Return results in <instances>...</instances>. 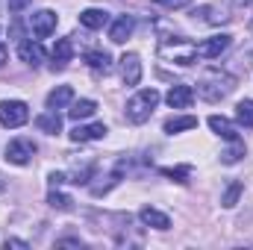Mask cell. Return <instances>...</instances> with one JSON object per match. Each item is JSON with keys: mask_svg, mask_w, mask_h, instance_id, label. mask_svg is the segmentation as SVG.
Listing matches in <instances>:
<instances>
[{"mask_svg": "<svg viewBox=\"0 0 253 250\" xmlns=\"http://www.w3.org/2000/svg\"><path fill=\"white\" fill-rule=\"evenodd\" d=\"M156 103H159V91H156V88H141V91H135V94L126 100V106H124L126 121H132V124H144V121L153 115Z\"/></svg>", "mask_w": 253, "mask_h": 250, "instance_id": "obj_1", "label": "cell"}, {"mask_svg": "<svg viewBox=\"0 0 253 250\" xmlns=\"http://www.w3.org/2000/svg\"><path fill=\"white\" fill-rule=\"evenodd\" d=\"M233 88H236V80H233L230 74H221V71H212V74H206V77L197 83V94H200L203 100H209V103L224 100Z\"/></svg>", "mask_w": 253, "mask_h": 250, "instance_id": "obj_2", "label": "cell"}, {"mask_svg": "<svg viewBox=\"0 0 253 250\" xmlns=\"http://www.w3.org/2000/svg\"><path fill=\"white\" fill-rule=\"evenodd\" d=\"M159 56L168 59V62H177V65H194L197 59V44L189 42V39H162L159 42Z\"/></svg>", "mask_w": 253, "mask_h": 250, "instance_id": "obj_3", "label": "cell"}, {"mask_svg": "<svg viewBox=\"0 0 253 250\" xmlns=\"http://www.w3.org/2000/svg\"><path fill=\"white\" fill-rule=\"evenodd\" d=\"M30 121V106L24 100H0V124L3 126H24Z\"/></svg>", "mask_w": 253, "mask_h": 250, "instance_id": "obj_4", "label": "cell"}, {"mask_svg": "<svg viewBox=\"0 0 253 250\" xmlns=\"http://www.w3.org/2000/svg\"><path fill=\"white\" fill-rule=\"evenodd\" d=\"M33 156H36V144L30 138H12L6 144V162L12 165H30Z\"/></svg>", "mask_w": 253, "mask_h": 250, "instance_id": "obj_5", "label": "cell"}, {"mask_svg": "<svg viewBox=\"0 0 253 250\" xmlns=\"http://www.w3.org/2000/svg\"><path fill=\"white\" fill-rule=\"evenodd\" d=\"M56 24H59V18H56L53 9H39V12L30 15V30L36 33V39H47L56 30Z\"/></svg>", "mask_w": 253, "mask_h": 250, "instance_id": "obj_6", "label": "cell"}, {"mask_svg": "<svg viewBox=\"0 0 253 250\" xmlns=\"http://www.w3.org/2000/svg\"><path fill=\"white\" fill-rule=\"evenodd\" d=\"M230 44H233V36H227V33L212 36V39H206V42L197 44V56H203V59H218Z\"/></svg>", "mask_w": 253, "mask_h": 250, "instance_id": "obj_7", "label": "cell"}, {"mask_svg": "<svg viewBox=\"0 0 253 250\" xmlns=\"http://www.w3.org/2000/svg\"><path fill=\"white\" fill-rule=\"evenodd\" d=\"M121 80H124V85H138L141 83V59H138V53H124L121 56Z\"/></svg>", "mask_w": 253, "mask_h": 250, "instance_id": "obj_8", "label": "cell"}, {"mask_svg": "<svg viewBox=\"0 0 253 250\" xmlns=\"http://www.w3.org/2000/svg\"><path fill=\"white\" fill-rule=\"evenodd\" d=\"M106 135V124H80L71 129V141H97V138H103Z\"/></svg>", "mask_w": 253, "mask_h": 250, "instance_id": "obj_9", "label": "cell"}, {"mask_svg": "<svg viewBox=\"0 0 253 250\" xmlns=\"http://www.w3.org/2000/svg\"><path fill=\"white\" fill-rule=\"evenodd\" d=\"M168 106L171 109H189L191 100H194V91H191V85H183V83H177V85H171V91H168Z\"/></svg>", "mask_w": 253, "mask_h": 250, "instance_id": "obj_10", "label": "cell"}, {"mask_svg": "<svg viewBox=\"0 0 253 250\" xmlns=\"http://www.w3.org/2000/svg\"><path fill=\"white\" fill-rule=\"evenodd\" d=\"M132 30H135L132 15H121V18H115V24L109 27V39H112L115 44H124L126 39L132 36Z\"/></svg>", "mask_w": 253, "mask_h": 250, "instance_id": "obj_11", "label": "cell"}, {"mask_svg": "<svg viewBox=\"0 0 253 250\" xmlns=\"http://www.w3.org/2000/svg\"><path fill=\"white\" fill-rule=\"evenodd\" d=\"M209 129H212L215 135L227 138V141H239V129H236V124H233L230 118H224V115H209Z\"/></svg>", "mask_w": 253, "mask_h": 250, "instance_id": "obj_12", "label": "cell"}, {"mask_svg": "<svg viewBox=\"0 0 253 250\" xmlns=\"http://www.w3.org/2000/svg\"><path fill=\"white\" fill-rule=\"evenodd\" d=\"M138 218H141L144 227H153V230H171V218H168L165 212L153 209V206H144V209L138 212Z\"/></svg>", "mask_w": 253, "mask_h": 250, "instance_id": "obj_13", "label": "cell"}, {"mask_svg": "<svg viewBox=\"0 0 253 250\" xmlns=\"http://www.w3.org/2000/svg\"><path fill=\"white\" fill-rule=\"evenodd\" d=\"M18 56L30 65V68H39V65L44 62V50H42L39 42H21L18 44Z\"/></svg>", "mask_w": 253, "mask_h": 250, "instance_id": "obj_14", "label": "cell"}, {"mask_svg": "<svg viewBox=\"0 0 253 250\" xmlns=\"http://www.w3.org/2000/svg\"><path fill=\"white\" fill-rule=\"evenodd\" d=\"M71 56H74V44H71V39H59V42H56V47H53V53H50V59H53L50 65H53V71L68 68Z\"/></svg>", "mask_w": 253, "mask_h": 250, "instance_id": "obj_15", "label": "cell"}, {"mask_svg": "<svg viewBox=\"0 0 253 250\" xmlns=\"http://www.w3.org/2000/svg\"><path fill=\"white\" fill-rule=\"evenodd\" d=\"M80 24L88 30H100L109 24V12L106 9H85V12H80Z\"/></svg>", "mask_w": 253, "mask_h": 250, "instance_id": "obj_16", "label": "cell"}, {"mask_svg": "<svg viewBox=\"0 0 253 250\" xmlns=\"http://www.w3.org/2000/svg\"><path fill=\"white\" fill-rule=\"evenodd\" d=\"M68 103H74V88L71 85H56L47 94V109H65Z\"/></svg>", "mask_w": 253, "mask_h": 250, "instance_id": "obj_17", "label": "cell"}, {"mask_svg": "<svg viewBox=\"0 0 253 250\" xmlns=\"http://www.w3.org/2000/svg\"><path fill=\"white\" fill-rule=\"evenodd\" d=\"M36 126H39L42 132H47V135H56V132H62V118H59L56 109H50V112H42V115L36 118Z\"/></svg>", "mask_w": 253, "mask_h": 250, "instance_id": "obj_18", "label": "cell"}, {"mask_svg": "<svg viewBox=\"0 0 253 250\" xmlns=\"http://www.w3.org/2000/svg\"><path fill=\"white\" fill-rule=\"evenodd\" d=\"M94 112H97V103H94V100H88V97L74 100V103H71V109H68V115H71L74 121H85V118H91Z\"/></svg>", "mask_w": 253, "mask_h": 250, "instance_id": "obj_19", "label": "cell"}, {"mask_svg": "<svg viewBox=\"0 0 253 250\" xmlns=\"http://www.w3.org/2000/svg\"><path fill=\"white\" fill-rule=\"evenodd\" d=\"M85 62H88L91 71H97V74H106V71L112 68V59H109L106 50H88V53H85Z\"/></svg>", "mask_w": 253, "mask_h": 250, "instance_id": "obj_20", "label": "cell"}, {"mask_svg": "<svg viewBox=\"0 0 253 250\" xmlns=\"http://www.w3.org/2000/svg\"><path fill=\"white\" fill-rule=\"evenodd\" d=\"M197 126V118L194 115H180V118H168L165 121V132H186V129H194Z\"/></svg>", "mask_w": 253, "mask_h": 250, "instance_id": "obj_21", "label": "cell"}, {"mask_svg": "<svg viewBox=\"0 0 253 250\" xmlns=\"http://www.w3.org/2000/svg\"><path fill=\"white\" fill-rule=\"evenodd\" d=\"M236 121L242 126H251L253 129V100H242L236 106Z\"/></svg>", "mask_w": 253, "mask_h": 250, "instance_id": "obj_22", "label": "cell"}, {"mask_svg": "<svg viewBox=\"0 0 253 250\" xmlns=\"http://www.w3.org/2000/svg\"><path fill=\"white\" fill-rule=\"evenodd\" d=\"M242 156H245V144H242V138H239V141H233V147H227V150L221 153V162H224V165H236Z\"/></svg>", "mask_w": 253, "mask_h": 250, "instance_id": "obj_23", "label": "cell"}, {"mask_svg": "<svg viewBox=\"0 0 253 250\" xmlns=\"http://www.w3.org/2000/svg\"><path fill=\"white\" fill-rule=\"evenodd\" d=\"M47 203H50L53 209H62V212L74 206V200H71L65 191H59V188H50V194H47Z\"/></svg>", "mask_w": 253, "mask_h": 250, "instance_id": "obj_24", "label": "cell"}, {"mask_svg": "<svg viewBox=\"0 0 253 250\" xmlns=\"http://www.w3.org/2000/svg\"><path fill=\"white\" fill-rule=\"evenodd\" d=\"M239 197H242V183H230L227 191H224V197H221V203H224L227 209H233V206L239 203Z\"/></svg>", "mask_w": 253, "mask_h": 250, "instance_id": "obj_25", "label": "cell"}, {"mask_svg": "<svg viewBox=\"0 0 253 250\" xmlns=\"http://www.w3.org/2000/svg\"><path fill=\"white\" fill-rule=\"evenodd\" d=\"M162 174H165V177H171V180H177V183H189L191 168H189V165H180V168H162Z\"/></svg>", "mask_w": 253, "mask_h": 250, "instance_id": "obj_26", "label": "cell"}, {"mask_svg": "<svg viewBox=\"0 0 253 250\" xmlns=\"http://www.w3.org/2000/svg\"><path fill=\"white\" fill-rule=\"evenodd\" d=\"M159 6H165V9H186L191 6V0H156Z\"/></svg>", "mask_w": 253, "mask_h": 250, "instance_id": "obj_27", "label": "cell"}, {"mask_svg": "<svg viewBox=\"0 0 253 250\" xmlns=\"http://www.w3.org/2000/svg\"><path fill=\"white\" fill-rule=\"evenodd\" d=\"M30 3H33V0H9V12H12V15H18V12H24Z\"/></svg>", "mask_w": 253, "mask_h": 250, "instance_id": "obj_28", "label": "cell"}, {"mask_svg": "<svg viewBox=\"0 0 253 250\" xmlns=\"http://www.w3.org/2000/svg\"><path fill=\"white\" fill-rule=\"evenodd\" d=\"M65 180H68V177H65V174H59V171H53V174L47 177V183H50V188H59V186H65Z\"/></svg>", "mask_w": 253, "mask_h": 250, "instance_id": "obj_29", "label": "cell"}, {"mask_svg": "<svg viewBox=\"0 0 253 250\" xmlns=\"http://www.w3.org/2000/svg\"><path fill=\"white\" fill-rule=\"evenodd\" d=\"M3 248H6V250H9V248H21V250H27L30 245H27L24 239H6V242H3Z\"/></svg>", "mask_w": 253, "mask_h": 250, "instance_id": "obj_30", "label": "cell"}, {"mask_svg": "<svg viewBox=\"0 0 253 250\" xmlns=\"http://www.w3.org/2000/svg\"><path fill=\"white\" fill-rule=\"evenodd\" d=\"M233 9H236V12H251L253 0H233Z\"/></svg>", "mask_w": 253, "mask_h": 250, "instance_id": "obj_31", "label": "cell"}, {"mask_svg": "<svg viewBox=\"0 0 253 250\" xmlns=\"http://www.w3.org/2000/svg\"><path fill=\"white\" fill-rule=\"evenodd\" d=\"M56 248H83V242L80 239H59Z\"/></svg>", "mask_w": 253, "mask_h": 250, "instance_id": "obj_32", "label": "cell"}, {"mask_svg": "<svg viewBox=\"0 0 253 250\" xmlns=\"http://www.w3.org/2000/svg\"><path fill=\"white\" fill-rule=\"evenodd\" d=\"M6 59H9V50H6V44H3V42H0V68H3V65H6Z\"/></svg>", "mask_w": 253, "mask_h": 250, "instance_id": "obj_33", "label": "cell"}, {"mask_svg": "<svg viewBox=\"0 0 253 250\" xmlns=\"http://www.w3.org/2000/svg\"><path fill=\"white\" fill-rule=\"evenodd\" d=\"M3 188H6V183H3V177H0V191H3Z\"/></svg>", "mask_w": 253, "mask_h": 250, "instance_id": "obj_34", "label": "cell"}]
</instances>
